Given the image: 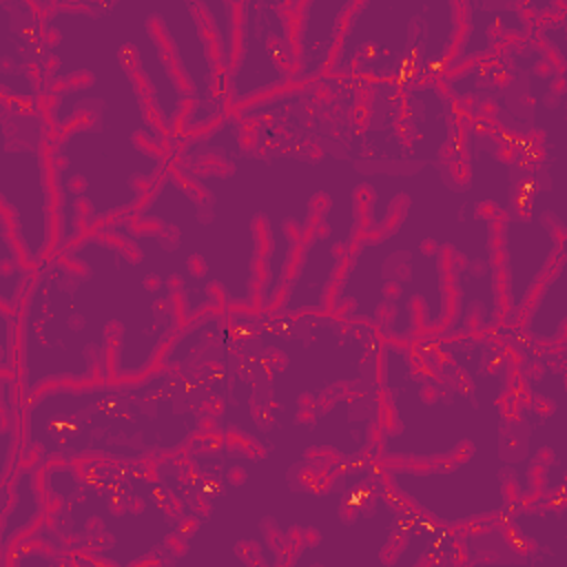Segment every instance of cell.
I'll return each instance as SVG.
<instances>
[{"mask_svg":"<svg viewBox=\"0 0 567 567\" xmlns=\"http://www.w3.org/2000/svg\"><path fill=\"white\" fill-rule=\"evenodd\" d=\"M213 434L202 388L157 365L135 379L49 385L24 401L22 461L144 463Z\"/></svg>","mask_w":567,"mask_h":567,"instance_id":"8992f818","label":"cell"},{"mask_svg":"<svg viewBox=\"0 0 567 567\" xmlns=\"http://www.w3.org/2000/svg\"><path fill=\"white\" fill-rule=\"evenodd\" d=\"M42 11L31 0H0V91L7 100L40 104Z\"/></svg>","mask_w":567,"mask_h":567,"instance_id":"7c38bea8","label":"cell"},{"mask_svg":"<svg viewBox=\"0 0 567 567\" xmlns=\"http://www.w3.org/2000/svg\"><path fill=\"white\" fill-rule=\"evenodd\" d=\"M42 470L44 465L40 463L22 461L0 483V563L47 518Z\"/></svg>","mask_w":567,"mask_h":567,"instance_id":"5bb4252c","label":"cell"},{"mask_svg":"<svg viewBox=\"0 0 567 567\" xmlns=\"http://www.w3.org/2000/svg\"><path fill=\"white\" fill-rule=\"evenodd\" d=\"M24 399L18 374H0V483L22 463Z\"/></svg>","mask_w":567,"mask_h":567,"instance_id":"2e32d148","label":"cell"},{"mask_svg":"<svg viewBox=\"0 0 567 567\" xmlns=\"http://www.w3.org/2000/svg\"><path fill=\"white\" fill-rule=\"evenodd\" d=\"M379 332L361 321L272 310H208L159 365L204 390L213 434L295 458L377 461Z\"/></svg>","mask_w":567,"mask_h":567,"instance_id":"6da1fadb","label":"cell"},{"mask_svg":"<svg viewBox=\"0 0 567 567\" xmlns=\"http://www.w3.org/2000/svg\"><path fill=\"white\" fill-rule=\"evenodd\" d=\"M297 0H248L237 7V38L226 80L228 111L292 86Z\"/></svg>","mask_w":567,"mask_h":567,"instance_id":"30bf717a","label":"cell"},{"mask_svg":"<svg viewBox=\"0 0 567 567\" xmlns=\"http://www.w3.org/2000/svg\"><path fill=\"white\" fill-rule=\"evenodd\" d=\"M0 204L24 261L38 268L58 239L51 124L42 104L0 97Z\"/></svg>","mask_w":567,"mask_h":567,"instance_id":"9c48e42d","label":"cell"},{"mask_svg":"<svg viewBox=\"0 0 567 567\" xmlns=\"http://www.w3.org/2000/svg\"><path fill=\"white\" fill-rule=\"evenodd\" d=\"M47 518L22 540L84 565L164 563L186 551L202 501L184 454L144 463H51Z\"/></svg>","mask_w":567,"mask_h":567,"instance_id":"5b68a950","label":"cell"},{"mask_svg":"<svg viewBox=\"0 0 567 567\" xmlns=\"http://www.w3.org/2000/svg\"><path fill=\"white\" fill-rule=\"evenodd\" d=\"M567 11L560 0H461V38L447 73L494 58L507 44L525 40L536 24Z\"/></svg>","mask_w":567,"mask_h":567,"instance_id":"8fae6325","label":"cell"},{"mask_svg":"<svg viewBox=\"0 0 567 567\" xmlns=\"http://www.w3.org/2000/svg\"><path fill=\"white\" fill-rule=\"evenodd\" d=\"M182 326L175 286L100 226L35 268L18 312L22 399L49 385L142 377Z\"/></svg>","mask_w":567,"mask_h":567,"instance_id":"3957f363","label":"cell"},{"mask_svg":"<svg viewBox=\"0 0 567 567\" xmlns=\"http://www.w3.org/2000/svg\"><path fill=\"white\" fill-rule=\"evenodd\" d=\"M38 4L60 250L131 215L171 166L179 140L157 120L111 2Z\"/></svg>","mask_w":567,"mask_h":567,"instance_id":"7a4b0ae2","label":"cell"},{"mask_svg":"<svg viewBox=\"0 0 567 567\" xmlns=\"http://www.w3.org/2000/svg\"><path fill=\"white\" fill-rule=\"evenodd\" d=\"M354 2L357 0H297L292 86L328 75Z\"/></svg>","mask_w":567,"mask_h":567,"instance_id":"4fadbf2b","label":"cell"},{"mask_svg":"<svg viewBox=\"0 0 567 567\" xmlns=\"http://www.w3.org/2000/svg\"><path fill=\"white\" fill-rule=\"evenodd\" d=\"M565 259L536 286L518 323L512 328L520 339L534 346L565 343Z\"/></svg>","mask_w":567,"mask_h":567,"instance_id":"9a60e30c","label":"cell"},{"mask_svg":"<svg viewBox=\"0 0 567 567\" xmlns=\"http://www.w3.org/2000/svg\"><path fill=\"white\" fill-rule=\"evenodd\" d=\"M33 275L35 268L24 261L7 219L0 217V306L20 312Z\"/></svg>","mask_w":567,"mask_h":567,"instance_id":"e0dca14e","label":"cell"},{"mask_svg":"<svg viewBox=\"0 0 567 567\" xmlns=\"http://www.w3.org/2000/svg\"><path fill=\"white\" fill-rule=\"evenodd\" d=\"M18 370V312L0 306V374Z\"/></svg>","mask_w":567,"mask_h":567,"instance_id":"ac0fdd59","label":"cell"},{"mask_svg":"<svg viewBox=\"0 0 567 567\" xmlns=\"http://www.w3.org/2000/svg\"><path fill=\"white\" fill-rule=\"evenodd\" d=\"M461 38V0H357L328 78L441 80Z\"/></svg>","mask_w":567,"mask_h":567,"instance_id":"52a82bcc","label":"cell"},{"mask_svg":"<svg viewBox=\"0 0 567 567\" xmlns=\"http://www.w3.org/2000/svg\"><path fill=\"white\" fill-rule=\"evenodd\" d=\"M565 69L534 33L494 58L441 78L458 113L518 142L565 137Z\"/></svg>","mask_w":567,"mask_h":567,"instance_id":"ba28073f","label":"cell"},{"mask_svg":"<svg viewBox=\"0 0 567 567\" xmlns=\"http://www.w3.org/2000/svg\"><path fill=\"white\" fill-rule=\"evenodd\" d=\"M379 465H432L498 443L518 399L516 354L494 332L381 341Z\"/></svg>","mask_w":567,"mask_h":567,"instance_id":"277c9868","label":"cell"}]
</instances>
